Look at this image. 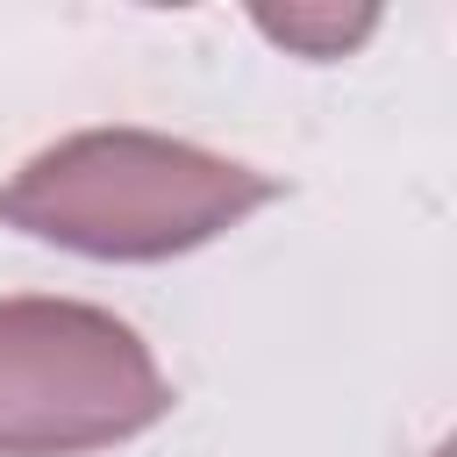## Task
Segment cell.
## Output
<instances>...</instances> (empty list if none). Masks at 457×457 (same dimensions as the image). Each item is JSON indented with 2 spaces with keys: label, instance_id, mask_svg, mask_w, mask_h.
Wrapping results in <instances>:
<instances>
[{
  "label": "cell",
  "instance_id": "obj_1",
  "mask_svg": "<svg viewBox=\"0 0 457 457\" xmlns=\"http://www.w3.org/2000/svg\"><path fill=\"white\" fill-rule=\"evenodd\" d=\"M278 200V179L200 150L157 129H79L36 150L0 186V228L100 257V264H164L186 257L257 207Z\"/></svg>",
  "mask_w": 457,
  "mask_h": 457
},
{
  "label": "cell",
  "instance_id": "obj_2",
  "mask_svg": "<svg viewBox=\"0 0 457 457\" xmlns=\"http://www.w3.org/2000/svg\"><path fill=\"white\" fill-rule=\"evenodd\" d=\"M171 414L150 343L86 300H0V457L114 450Z\"/></svg>",
  "mask_w": 457,
  "mask_h": 457
}]
</instances>
